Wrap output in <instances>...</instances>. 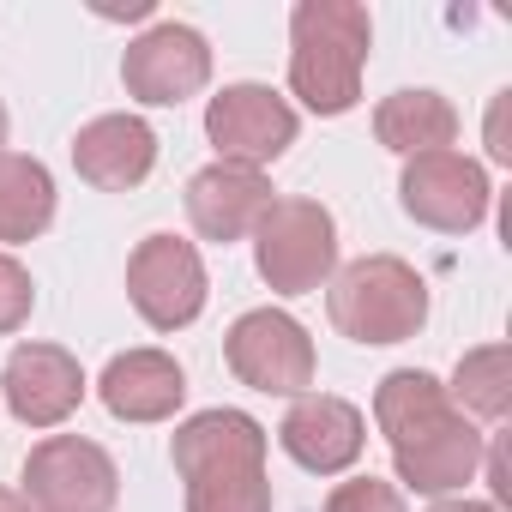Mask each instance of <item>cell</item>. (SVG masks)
Returning <instances> with one entry per match:
<instances>
[{"instance_id": "cell-17", "label": "cell", "mask_w": 512, "mask_h": 512, "mask_svg": "<svg viewBox=\"0 0 512 512\" xmlns=\"http://www.w3.org/2000/svg\"><path fill=\"white\" fill-rule=\"evenodd\" d=\"M374 139L386 151H398L404 163L410 157H428V151H452L458 139V109L440 97V91H392L380 109H374Z\"/></svg>"}, {"instance_id": "cell-1", "label": "cell", "mask_w": 512, "mask_h": 512, "mask_svg": "<svg viewBox=\"0 0 512 512\" xmlns=\"http://www.w3.org/2000/svg\"><path fill=\"white\" fill-rule=\"evenodd\" d=\"M374 422L392 446L398 482L416 494H452L482 470L488 434H476V422L446 398V386L428 368H398L380 380L374 392Z\"/></svg>"}, {"instance_id": "cell-12", "label": "cell", "mask_w": 512, "mask_h": 512, "mask_svg": "<svg viewBox=\"0 0 512 512\" xmlns=\"http://www.w3.org/2000/svg\"><path fill=\"white\" fill-rule=\"evenodd\" d=\"M0 404L25 428H61L85 404V368L61 344H19L0 368Z\"/></svg>"}, {"instance_id": "cell-9", "label": "cell", "mask_w": 512, "mask_h": 512, "mask_svg": "<svg viewBox=\"0 0 512 512\" xmlns=\"http://www.w3.org/2000/svg\"><path fill=\"white\" fill-rule=\"evenodd\" d=\"M302 121L272 85H223L205 103V139L217 145V163L241 169H266L296 145Z\"/></svg>"}, {"instance_id": "cell-11", "label": "cell", "mask_w": 512, "mask_h": 512, "mask_svg": "<svg viewBox=\"0 0 512 512\" xmlns=\"http://www.w3.org/2000/svg\"><path fill=\"white\" fill-rule=\"evenodd\" d=\"M121 85L133 103H151V109H175L187 97H199L211 85V43L193 31V25H151L145 37L127 43L121 55Z\"/></svg>"}, {"instance_id": "cell-2", "label": "cell", "mask_w": 512, "mask_h": 512, "mask_svg": "<svg viewBox=\"0 0 512 512\" xmlns=\"http://www.w3.org/2000/svg\"><path fill=\"white\" fill-rule=\"evenodd\" d=\"M187 512H272L266 428L247 410H199L169 434Z\"/></svg>"}, {"instance_id": "cell-6", "label": "cell", "mask_w": 512, "mask_h": 512, "mask_svg": "<svg viewBox=\"0 0 512 512\" xmlns=\"http://www.w3.org/2000/svg\"><path fill=\"white\" fill-rule=\"evenodd\" d=\"M223 362L241 386L272 392V398H302L320 374L314 362V338L296 314L284 308H253L223 332Z\"/></svg>"}, {"instance_id": "cell-25", "label": "cell", "mask_w": 512, "mask_h": 512, "mask_svg": "<svg viewBox=\"0 0 512 512\" xmlns=\"http://www.w3.org/2000/svg\"><path fill=\"white\" fill-rule=\"evenodd\" d=\"M0 145H7V103H0Z\"/></svg>"}, {"instance_id": "cell-16", "label": "cell", "mask_w": 512, "mask_h": 512, "mask_svg": "<svg viewBox=\"0 0 512 512\" xmlns=\"http://www.w3.org/2000/svg\"><path fill=\"white\" fill-rule=\"evenodd\" d=\"M97 392L115 422H169L187 398V374L169 350H121L103 368Z\"/></svg>"}, {"instance_id": "cell-19", "label": "cell", "mask_w": 512, "mask_h": 512, "mask_svg": "<svg viewBox=\"0 0 512 512\" xmlns=\"http://www.w3.org/2000/svg\"><path fill=\"white\" fill-rule=\"evenodd\" d=\"M446 398H452L464 416L500 422L506 404H512V350H506V344H482V350L458 356V374H452Z\"/></svg>"}, {"instance_id": "cell-20", "label": "cell", "mask_w": 512, "mask_h": 512, "mask_svg": "<svg viewBox=\"0 0 512 512\" xmlns=\"http://www.w3.org/2000/svg\"><path fill=\"white\" fill-rule=\"evenodd\" d=\"M326 512H404V494L380 476H350L326 494Z\"/></svg>"}, {"instance_id": "cell-7", "label": "cell", "mask_w": 512, "mask_h": 512, "mask_svg": "<svg viewBox=\"0 0 512 512\" xmlns=\"http://www.w3.org/2000/svg\"><path fill=\"white\" fill-rule=\"evenodd\" d=\"M121 470L85 434H49L25 458V506L31 512H115Z\"/></svg>"}, {"instance_id": "cell-5", "label": "cell", "mask_w": 512, "mask_h": 512, "mask_svg": "<svg viewBox=\"0 0 512 512\" xmlns=\"http://www.w3.org/2000/svg\"><path fill=\"white\" fill-rule=\"evenodd\" d=\"M253 266L266 290L308 296L338 272V223L320 199H272L253 223Z\"/></svg>"}, {"instance_id": "cell-13", "label": "cell", "mask_w": 512, "mask_h": 512, "mask_svg": "<svg viewBox=\"0 0 512 512\" xmlns=\"http://www.w3.org/2000/svg\"><path fill=\"white\" fill-rule=\"evenodd\" d=\"M278 446H284L302 470L338 476V470H350V464L362 458L368 422H362V410H356L350 398H338V392H302V398L290 404V416L278 422Z\"/></svg>"}, {"instance_id": "cell-4", "label": "cell", "mask_w": 512, "mask_h": 512, "mask_svg": "<svg viewBox=\"0 0 512 512\" xmlns=\"http://www.w3.org/2000/svg\"><path fill=\"white\" fill-rule=\"evenodd\" d=\"M326 314L350 344H404L428 326V284L398 253H362L332 278Z\"/></svg>"}, {"instance_id": "cell-3", "label": "cell", "mask_w": 512, "mask_h": 512, "mask_svg": "<svg viewBox=\"0 0 512 512\" xmlns=\"http://www.w3.org/2000/svg\"><path fill=\"white\" fill-rule=\"evenodd\" d=\"M374 49V19L356 0H296L290 13V91L314 115H350L362 103V73Z\"/></svg>"}, {"instance_id": "cell-23", "label": "cell", "mask_w": 512, "mask_h": 512, "mask_svg": "<svg viewBox=\"0 0 512 512\" xmlns=\"http://www.w3.org/2000/svg\"><path fill=\"white\" fill-rule=\"evenodd\" d=\"M428 512H500V506H488V500H434Z\"/></svg>"}, {"instance_id": "cell-8", "label": "cell", "mask_w": 512, "mask_h": 512, "mask_svg": "<svg viewBox=\"0 0 512 512\" xmlns=\"http://www.w3.org/2000/svg\"><path fill=\"white\" fill-rule=\"evenodd\" d=\"M127 296L151 332H181L205 314V260L181 235H145L127 260Z\"/></svg>"}, {"instance_id": "cell-10", "label": "cell", "mask_w": 512, "mask_h": 512, "mask_svg": "<svg viewBox=\"0 0 512 512\" xmlns=\"http://www.w3.org/2000/svg\"><path fill=\"white\" fill-rule=\"evenodd\" d=\"M398 199L404 211L422 223V229H440V235H470L482 217H488V169L464 151H428V157H410L404 175H398Z\"/></svg>"}, {"instance_id": "cell-14", "label": "cell", "mask_w": 512, "mask_h": 512, "mask_svg": "<svg viewBox=\"0 0 512 512\" xmlns=\"http://www.w3.org/2000/svg\"><path fill=\"white\" fill-rule=\"evenodd\" d=\"M266 205H272V181L260 169H241V163H211L187 181V223L205 241H223V247L253 235Z\"/></svg>"}, {"instance_id": "cell-18", "label": "cell", "mask_w": 512, "mask_h": 512, "mask_svg": "<svg viewBox=\"0 0 512 512\" xmlns=\"http://www.w3.org/2000/svg\"><path fill=\"white\" fill-rule=\"evenodd\" d=\"M49 223H55V175L25 151H0V241L7 247L37 241Z\"/></svg>"}, {"instance_id": "cell-22", "label": "cell", "mask_w": 512, "mask_h": 512, "mask_svg": "<svg viewBox=\"0 0 512 512\" xmlns=\"http://www.w3.org/2000/svg\"><path fill=\"white\" fill-rule=\"evenodd\" d=\"M506 97H512V91H500L494 109H488V157H494V163H512V145H506Z\"/></svg>"}, {"instance_id": "cell-24", "label": "cell", "mask_w": 512, "mask_h": 512, "mask_svg": "<svg viewBox=\"0 0 512 512\" xmlns=\"http://www.w3.org/2000/svg\"><path fill=\"white\" fill-rule=\"evenodd\" d=\"M0 512H31V506H25V494H19V488H0Z\"/></svg>"}, {"instance_id": "cell-15", "label": "cell", "mask_w": 512, "mask_h": 512, "mask_svg": "<svg viewBox=\"0 0 512 512\" xmlns=\"http://www.w3.org/2000/svg\"><path fill=\"white\" fill-rule=\"evenodd\" d=\"M73 169L97 193H133L157 169V133L139 115H97L73 139Z\"/></svg>"}, {"instance_id": "cell-21", "label": "cell", "mask_w": 512, "mask_h": 512, "mask_svg": "<svg viewBox=\"0 0 512 512\" xmlns=\"http://www.w3.org/2000/svg\"><path fill=\"white\" fill-rule=\"evenodd\" d=\"M31 308H37V284H31V272L13 260V253H0V338L19 332V326L31 320Z\"/></svg>"}]
</instances>
